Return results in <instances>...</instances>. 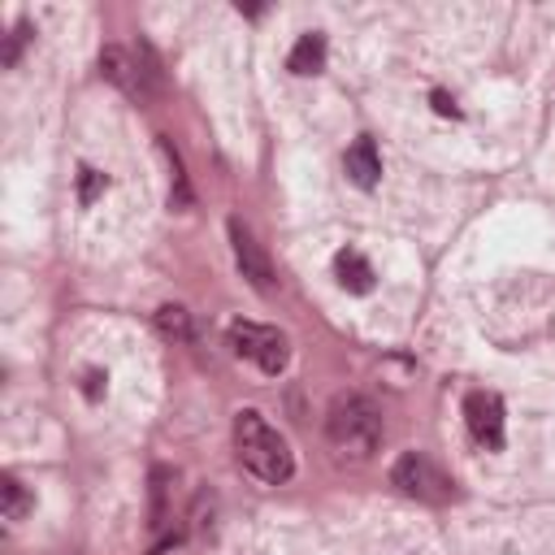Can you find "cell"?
<instances>
[{
  "instance_id": "7",
  "label": "cell",
  "mask_w": 555,
  "mask_h": 555,
  "mask_svg": "<svg viewBox=\"0 0 555 555\" xmlns=\"http://www.w3.org/2000/svg\"><path fill=\"white\" fill-rule=\"evenodd\" d=\"M464 421H468V434H473L481 447H490V451L503 447V403H499V395L473 390V395L464 399Z\"/></svg>"
},
{
  "instance_id": "9",
  "label": "cell",
  "mask_w": 555,
  "mask_h": 555,
  "mask_svg": "<svg viewBox=\"0 0 555 555\" xmlns=\"http://www.w3.org/2000/svg\"><path fill=\"white\" fill-rule=\"evenodd\" d=\"M334 278H338V286L351 291V295L373 291V264H369L356 247H343V251L334 256Z\"/></svg>"
},
{
  "instance_id": "8",
  "label": "cell",
  "mask_w": 555,
  "mask_h": 555,
  "mask_svg": "<svg viewBox=\"0 0 555 555\" xmlns=\"http://www.w3.org/2000/svg\"><path fill=\"white\" fill-rule=\"evenodd\" d=\"M343 165H347V178H351L356 186H364V191L377 186V178H382V156H377L373 139H356V143L347 147Z\"/></svg>"
},
{
  "instance_id": "13",
  "label": "cell",
  "mask_w": 555,
  "mask_h": 555,
  "mask_svg": "<svg viewBox=\"0 0 555 555\" xmlns=\"http://www.w3.org/2000/svg\"><path fill=\"white\" fill-rule=\"evenodd\" d=\"M104 191H108V178H104L100 169L82 165V169H78V199H82V204H95V195H104Z\"/></svg>"
},
{
  "instance_id": "4",
  "label": "cell",
  "mask_w": 555,
  "mask_h": 555,
  "mask_svg": "<svg viewBox=\"0 0 555 555\" xmlns=\"http://www.w3.org/2000/svg\"><path fill=\"white\" fill-rule=\"evenodd\" d=\"M390 481H395L408 499H421V503H447V499L455 494V481H451V477H447L429 455H421V451L399 455V464H395Z\"/></svg>"
},
{
  "instance_id": "1",
  "label": "cell",
  "mask_w": 555,
  "mask_h": 555,
  "mask_svg": "<svg viewBox=\"0 0 555 555\" xmlns=\"http://www.w3.org/2000/svg\"><path fill=\"white\" fill-rule=\"evenodd\" d=\"M234 451H238V464H243L256 481H264V486H282V481H291V473H295V451H291V442H286L256 408H243V412L234 416Z\"/></svg>"
},
{
  "instance_id": "2",
  "label": "cell",
  "mask_w": 555,
  "mask_h": 555,
  "mask_svg": "<svg viewBox=\"0 0 555 555\" xmlns=\"http://www.w3.org/2000/svg\"><path fill=\"white\" fill-rule=\"evenodd\" d=\"M325 438L343 460H373L382 447V412L364 395H338L325 412Z\"/></svg>"
},
{
  "instance_id": "3",
  "label": "cell",
  "mask_w": 555,
  "mask_h": 555,
  "mask_svg": "<svg viewBox=\"0 0 555 555\" xmlns=\"http://www.w3.org/2000/svg\"><path fill=\"white\" fill-rule=\"evenodd\" d=\"M230 347L264 373H282L291 360V338L278 325H260V321H230Z\"/></svg>"
},
{
  "instance_id": "10",
  "label": "cell",
  "mask_w": 555,
  "mask_h": 555,
  "mask_svg": "<svg viewBox=\"0 0 555 555\" xmlns=\"http://www.w3.org/2000/svg\"><path fill=\"white\" fill-rule=\"evenodd\" d=\"M286 65H291V74H299V78L321 74V69H325V39H321V35H299V43L291 48Z\"/></svg>"
},
{
  "instance_id": "11",
  "label": "cell",
  "mask_w": 555,
  "mask_h": 555,
  "mask_svg": "<svg viewBox=\"0 0 555 555\" xmlns=\"http://www.w3.org/2000/svg\"><path fill=\"white\" fill-rule=\"evenodd\" d=\"M156 330H160L165 338H173V343H191V334H195L191 312H186L182 304H160V308H156Z\"/></svg>"
},
{
  "instance_id": "16",
  "label": "cell",
  "mask_w": 555,
  "mask_h": 555,
  "mask_svg": "<svg viewBox=\"0 0 555 555\" xmlns=\"http://www.w3.org/2000/svg\"><path fill=\"white\" fill-rule=\"evenodd\" d=\"M82 390H87V399H100V390H104V373H95V369H91V373H87V386H82Z\"/></svg>"
},
{
  "instance_id": "5",
  "label": "cell",
  "mask_w": 555,
  "mask_h": 555,
  "mask_svg": "<svg viewBox=\"0 0 555 555\" xmlns=\"http://www.w3.org/2000/svg\"><path fill=\"white\" fill-rule=\"evenodd\" d=\"M100 74H104L117 91H126L130 100H152V95H156V69L143 65L134 52H126V48H117V43L100 52Z\"/></svg>"
},
{
  "instance_id": "15",
  "label": "cell",
  "mask_w": 555,
  "mask_h": 555,
  "mask_svg": "<svg viewBox=\"0 0 555 555\" xmlns=\"http://www.w3.org/2000/svg\"><path fill=\"white\" fill-rule=\"evenodd\" d=\"M429 100H434V108H438V113H442V117H460V108H455V100H451V95H447V91H434V95H429Z\"/></svg>"
},
{
  "instance_id": "6",
  "label": "cell",
  "mask_w": 555,
  "mask_h": 555,
  "mask_svg": "<svg viewBox=\"0 0 555 555\" xmlns=\"http://www.w3.org/2000/svg\"><path fill=\"white\" fill-rule=\"evenodd\" d=\"M230 243H234V260H238V273L256 286V291H273V264H269V256H264V247L256 243V234L234 217L230 221Z\"/></svg>"
},
{
  "instance_id": "12",
  "label": "cell",
  "mask_w": 555,
  "mask_h": 555,
  "mask_svg": "<svg viewBox=\"0 0 555 555\" xmlns=\"http://www.w3.org/2000/svg\"><path fill=\"white\" fill-rule=\"evenodd\" d=\"M0 499H4V520H22L35 503H30V494H26V486L13 477V473H4V481H0Z\"/></svg>"
},
{
  "instance_id": "17",
  "label": "cell",
  "mask_w": 555,
  "mask_h": 555,
  "mask_svg": "<svg viewBox=\"0 0 555 555\" xmlns=\"http://www.w3.org/2000/svg\"><path fill=\"white\" fill-rule=\"evenodd\" d=\"M156 555H169V551H156Z\"/></svg>"
},
{
  "instance_id": "14",
  "label": "cell",
  "mask_w": 555,
  "mask_h": 555,
  "mask_svg": "<svg viewBox=\"0 0 555 555\" xmlns=\"http://www.w3.org/2000/svg\"><path fill=\"white\" fill-rule=\"evenodd\" d=\"M26 39H30V26H26V22H17V26H13V35H9V43H4V65H13V61H17V52H22V43H26Z\"/></svg>"
}]
</instances>
